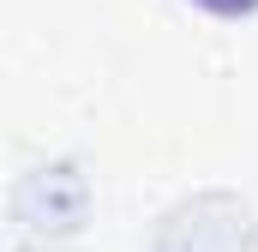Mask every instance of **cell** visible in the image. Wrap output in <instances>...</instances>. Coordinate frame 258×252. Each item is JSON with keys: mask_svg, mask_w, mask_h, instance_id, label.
<instances>
[{"mask_svg": "<svg viewBox=\"0 0 258 252\" xmlns=\"http://www.w3.org/2000/svg\"><path fill=\"white\" fill-rule=\"evenodd\" d=\"M192 6L216 12V18H246V12H258V0H192Z\"/></svg>", "mask_w": 258, "mask_h": 252, "instance_id": "obj_1", "label": "cell"}]
</instances>
